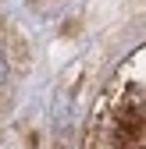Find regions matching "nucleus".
<instances>
[{
  "label": "nucleus",
  "instance_id": "f257e3e1",
  "mask_svg": "<svg viewBox=\"0 0 146 149\" xmlns=\"http://www.w3.org/2000/svg\"><path fill=\"white\" fill-rule=\"evenodd\" d=\"M4 82H7V57L0 53V85H4Z\"/></svg>",
  "mask_w": 146,
  "mask_h": 149
}]
</instances>
